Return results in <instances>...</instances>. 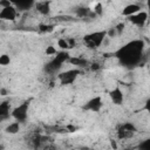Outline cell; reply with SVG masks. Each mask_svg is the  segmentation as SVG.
<instances>
[{
  "label": "cell",
  "instance_id": "6da1fadb",
  "mask_svg": "<svg viewBox=\"0 0 150 150\" xmlns=\"http://www.w3.org/2000/svg\"><path fill=\"white\" fill-rule=\"evenodd\" d=\"M144 50V42L142 40H132L123 45L115 52V57L124 67H134L141 62Z\"/></svg>",
  "mask_w": 150,
  "mask_h": 150
},
{
  "label": "cell",
  "instance_id": "7a4b0ae2",
  "mask_svg": "<svg viewBox=\"0 0 150 150\" xmlns=\"http://www.w3.org/2000/svg\"><path fill=\"white\" fill-rule=\"evenodd\" d=\"M107 38V30H96L84 35L83 42L90 49H96L103 45V41Z\"/></svg>",
  "mask_w": 150,
  "mask_h": 150
},
{
  "label": "cell",
  "instance_id": "3957f363",
  "mask_svg": "<svg viewBox=\"0 0 150 150\" xmlns=\"http://www.w3.org/2000/svg\"><path fill=\"white\" fill-rule=\"evenodd\" d=\"M69 57H70L69 54L66 53V52L57 53L56 56H55L48 64H46V70H47L48 73H55V71H57V70L61 68V66L63 64V62L68 61Z\"/></svg>",
  "mask_w": 150,
  "mask_h": 150
},
{
  "label": "cell",
  "instance_id": "277c9868",
  "mask_svg": "<svg viewBox=\"0 0 150 150\" xmlns=\"http://www.w3.org/2000/svg\"><path fill=\"white\" fill-rule=\"evenodd\" d=\"M28 109H29V102L27 101L22 102L21 104L12 109V117L15 121H19L20 123H23L28 117Z\"/></svg>",
  "mask_w": 150,
  "mask_h": 150
},
{
  "label": "cell",
  "instance_id": "5b68a950",
  "mask_svg": "<svg viewBox=\"0 0 150 150\" xmlns=\"http://www.w3.org/2000/svg\"><path fill=\"white\" fill-rule=\"evenodd\" d=\"M80 74H81V70H80L79 68L68 69V70H66V71L59 74L57 79H59V81H60L61 84H71V83L76 80V77H77Z\"/></svg>",
  "mask_w": 150,
  "mask_h": 150
},
{
  "label": "cell",
  "instance_id": "8992f818",
  "mask_svg": "<svg viewBox=\"0 0 150 150\" xmlns=\"http://www.w3.org/2000/svg\"><path fill=\"white\" fill-rule=\"evenodd\" d=\"M18 16V8L15 6H8L4 7L0 11V19L2 21H15Z\"/></svg>",
  "mask_w": 150,
  "mask_h": 150
},
{
  "label": "cell",
  "instance_id": "52a82bcc",
  "mask_svg": "<svg viewBox=\"0 0 150 150\" xmlns=\"http://www.w3.org/2000/svg\"><path fill=\"white\" fill-rule=\"evenodd\" d=\"M148 18H149V13H148L146 11H139L138 13H136V14H134V15H130V16L128 18V20H129L132 25H135V26H137V27H143V26L145 25Z\"/></svg>",
  "mask_w": 150,
  "mask_h": 150
},
{
  "label": "cell",
  "instance_id": "ba28073f",
  "mask_svg": "<svg viewBox=\"0 0 150 150\" xmlns=\"http://www.w3.org/2000/svg\"><path fill=\"white\" fill-rule=\"evenodd\" d=\"M102 105H103L102 97L101 96H94L93 98H90L89 101L86 102V104L83 105V109L88 110V111H93V112H98L101 110Z\"/></svg>",
  "mask_w": 150,
  "mask_h": 150
},
{
  "label": "cell",
  "instance_id": "9c48e42d",
  "mask_svg": "<svg viewBox=\"0 0 150 150\" xmlns=\"http://www.w3.org/2000/svg\"><path fill=\"white\" fill-rule=\"evenodd\" d=\"M109 97H110V101L115 105H121L124 102V93H123V90L118 86L115 87V88H112L109 91Z\"/></svg>",
  "mask_w": 150,
  "mask_h": 150
},
{
  "label": "cell",
  "instance_id": "30bf717a",
  "mask_svg": "<svg viewBox=\"0 0 150 150\" xmlns=\"http://www.w3.org/2000/svg\"><path fill=\"white\" fill-rule=\"evenodd\" d=\"M11 2L19 11H26V9H29L33 5H35L36 0H11Z\"/></svg>",
  "mask_w": 150,
  "mask_h": 150
},
{
  "label": "cell",
  "instance_id": "8fae6325",
  "mask_svg": "<svg viewBox=\"0 0 150 150\" xmlns=\"http://www.w3.org/2000/svg\"><path fill=\"white\" fill-rule=\"evenodd\" d=\"M139 11H142V7L138 4H129V5L124 6V8L122 9V15L125 18H129L130 15H134V14L138 13Z\"/></svg>",
  "mask_w": 150,
  "mask_h": 150
},
{
  "label": "cell",
  "instance_id": "7c38bea8",
  "mask_svg": "<svg viewBox=\"0 0 150 150\" xmlns=\"http://www.w3.org/2000/svg\"><path fill=\"white\" fill-rule=\"evenodd\" d=\"M135 131H136V129H135L134 124H131V123H125V124H123V125L120 128V130H118V136H120V138H125V137L131 136Z\"/></svg>",
  "mask_w": 150,
  "mask_h": 150
},
{
  "label": "cell",
  "instance_id": "4fadbf2b",
  "mask_svg": "<svg viewBox=\"0 0 150 150\" xmlns=\"http://www.w3.org/2000/svg\"><path fill=\"white\" fill-rule=\"evenodd\" d=\"M35 8H36V11H38L40 14L47 15V14H49V12H50V2L47 1V0H45V1H39V2L35 4Z\"/></svg>",
  "mask_w": 150,
  "mask_h": 150
},
{
  "label": "cell",
  "instance_id": "5bb4252c",
  "mask_svg": "<svg viewBox=\"0 0 150 150\" xmlns=\"http://www.w3.org/2000/svg\"><path fill=\"white\" fill-rule=\"evenodd\" d=\"M9 115H12L11 104H9V102L4 101V102L0 104V120L4 121L5 118L9 117Z\"/></svg>",
  "mask_w": 150,
  "mask_h": 150
},
{
  "label": "cell",
  "instance_id": "9a60e30c",
  "mask_svg": "<svg viewBox=\"0 0 150 150\" xmlns=\"http://www.w3.org/2000/svg\"><path fill=\"white\" fill-rule=\"evenodd\" d=\"M5 130H6V132H7V134H11V135L18 134V132H19V130H20V122L14 120V122L9 123V124L6 127V129H5Z\"/></svg>",
  "mask_w": 150,
  "mask_h": 150
},
{
  "label": "cell",
  "instance_id": "2e32d148",
  "mask_svg": "<svg viewBox=\"0 0 150 150\" xmlns=\"http://www.w3.org/2000/svg\"><path fill=\"white\" fill-rule=\"evenodd\" d=\"M68 61H69L71 64L77 66V67H83V66L88 64L87 60H84V59H82V57H69Z\"/></svg>",
  "mask_w": 150,
  "mask_h": 150
},
{
  "label": "cell",
  "instance_id": "e0dca14e",
  "mask_svg": "<svg viewBox=\"0 0 150 150\" xmlns=\"http://www.w3.org/2000/svg\"><path fill=\"white\" fill-rule=\"evenodd\" d=\"M57 46H59L61 49H63V50L70 48V45H69L68 40H66V39H59V40H57Z\"/></svg>",
  "mask_w": 150,
  "mask_h": 150
},
{
  "label": "cell",
  "instance_id": "ac0fdd59",
  "mask_svg": "<svg viewBox=\"0 0 150 150\" xmlns=\"http://www.w3.org/2000/svg\"><path fill=\"white\" fill-rule=\"evenodd\" d=\"M11 63V57L7 54H2L0 56V64L1 66H8Z\"/></svg>",
  "mask_w": 150,
  "mask_h": 150
},
{
  "label": "cell",
  "instance_id": "d6986e66",
  "mask_svg": "<svg viewBox=\"0 0 150 150\" xmlns=\"http://www.w3.org/2000/svg\"><path fill=\"white\" fill-rule=\"evenodd\" d=\"M95 14H96V16H101L102 14H103V9H102V5L100 4V2H97L95 6H94V8L91 9Z\"/></svg>",
  "mask_w": 150,
  "mask_h": 150
},
{
  "label": "cell",
  "instance_id": "ffe728a7",
  "mask_svg": "<svg viewBox=\"0 0 150 150\" xmlns=\"http://www.w3.org/2000/svg\"><path fill=\"white\" fill-rule=\"evenodd\" d=\"M138 148L142 149V150H150V137L146 138V139H144L143 142H141L139 145H138Z\"/></svg>",
  "mask_w": 150,
  "mask_h": 150
},
{
  "label": "cell",
  "instance_id": "44dd1931",
  "mask_svg": "<svg viewBox=\"0 0 150 150\" xmlns=\"http://www.w3.org/2000/svg\"><path fill=\"white\" fill-rule=\"evenodd\" d=\"M39 29L41 30V32H52L53 30V26L52 25H40L39 26Z\"/></svg>",
  "mask_w": 150,
  "mask_h": 150
},
{
  "label": "cell",
  "instance_id": "7402d4cb",
  "mask_svg": "<svg viewBox=\"0 0 150 150\" xmlns=\"http://www.w3.org/2000/svg\"><path fill=\"white\" fill-rule=\"evenodd\" d=\"M116 35H118V33H117V30H116L115 27H112V28H110L109 30H107V36H108V38L112 39V38H115Z\"/></svg>",
  "mask_w": 150,
  "mask_h": 150
},
{
  "label": "cell",
  "instance_id": "603a6c76",
  "mask_svg": "<svg viewBox=\"0 0 150 150\" xmlns=\"http://www.w3.org/2000/svg\"><path fill=\"white\" fill-rule=\"evenodd\" d=\"M46 54H47V55H56V54H57L56 48H55L54 46H48V47L46 48Z\"/></svg>",
  "mask_w": 150,
  "mask_h": 150
},
{
  "label": "cell",
  "instance_id": "cb8c5ba5",
  "mask_svg": "<svg viewBox=\"0 0 150 150\" xmlns=\"http://www.w3.org/2000/svg\"><path fill=\"white\" fill-rule=\"evenodd\" d=\"M0 6H1V8L8 7V6H12V2H11V0H0Z\"/></svg>",
  "mask_w": 150,
  "mask_h": 150
},
{
  "label": "cell",
  "instance_id": "d4e9b609",
  "mask_svg": "<svg viewBox=\"0 0 150 150\" xmlns=\"http://www.w3.org/2000/svg\"><path fill=\"white\" fill-rule=\"evenodd\" d=\"M115 28H116V30H117V33H118V35L123 32V29H124V23H122V22H120L118 25H116L115 26Z\"/></svg>",
  "mask_w": 150,
  "mask_h": 150
},
{
  "label": "cell",
  "instance_id": "484cf974",
  "mask_svg": "<svg viewBox=\"0 0 150 150\" xmlns=\"http://www.w3.org/2000/svg\"><path fill=\"white\" fill-rule=\"evenodd\" d=\"M144 109L150 114V97L146 98V101H145V103H144Z\"/></svg>",
  "mask_w": 150,
  "mask_h": 150
},
{
  "label": "cell",
  "instance_id": "4316f807",
  "mask_svg": "<svg viewBox=\"0 0 150 150\" xmlns=\"http://www.w3.org/2000/svg\"><path fill=\"white\" fill-rule=\"evenodd\" d=\"M90 68H91V70H97V69H100V66L97 63H93Z\"/></svg>",
  "mask_w": 150,
  "mask_h": 150
},
{
  "label": "cell",
  "instance_id": "83f0119b",
  "mask_svg": "<svg viewBox=\"0 0 150 150\" xmlns=\"http://www.w3.org/2000/svg\"><path fill=\"white\" fill-rule=\"evenodd\" d=\"M146 12L150 14V0H146Z\"/></svg>",
  "mask_w": 150,
  "mask_h": 150
}]
</instances>
